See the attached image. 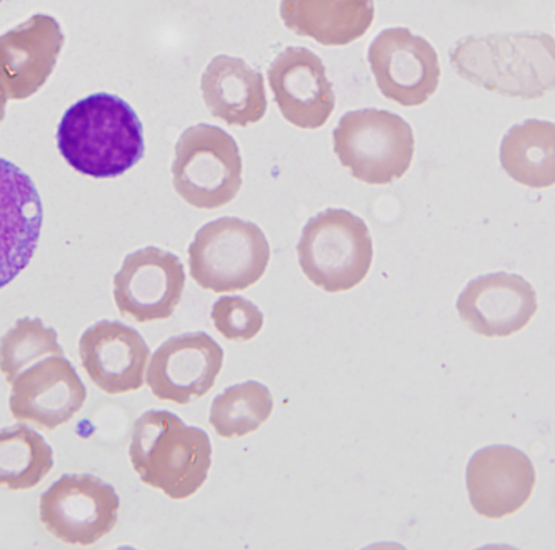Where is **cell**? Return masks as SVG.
<instances>
[{"mask_svg":"<svg viewBox=\"0 0 555 550\" xmlns=\"http://www.w3.org/2000/svg\"><path fill=\"white\" fill-rule=\"evenodd\" d=\"M52 468V449L37 432L23 424L0 429V487L30 489Z\"/></svg>","mask_w":555,"mask_h":550,"instance_id":"obj_21","label":"cell"},{"mask_svg":"<svg viewBox=\"0 0 555 550\" xmlns=\"http://www.w3.org/2000/svg\"><path fill=\"white\" fill-rule=\"evenodd\" d=\"M150 355L139 332L119 321H99L79 340L85 371L101 391L109 395L139 389Z\"/></svg>","mask_w":555,"mask_h":550,"instance_id":"obj_17","label":"cell"},{"mask_svg":"<svg viewBox=\"0 0 555 550\" xmlns=\"http://www.w3.org/2000/svg\"><path fill=\"white\" fill-rule=\"evenodd\" d=\"M201 90L210 114L229 126L246 127L266 114L263 77L243 59L214 57L202 75Z\"/></svg>","mask_w":555,"mask_h":550,"instance_id":"obj_18","label":"cell"},{"mask_svg":"<svg viewBox=\"0 0 555 550\" xmlns=\"http://www.w3.org/2000/svg\"><path fill=\"white\" fill-rule=\"evenodd\" d=\"M56 144L70 167L98 179L122 175L144 153L142 124L134 110L107 92L92 93L65 111Z\"/></svg>","mask_w":555,"mask_h":550,"instance_id":"obj_1","label":"cell"},{"mask_svg":"<svg viewBox=\"0 0 555 550\" xmlns=\"http://www.w3.org/2000/svg\"><path fill=\"white\" fill-rule=\"evenodd\" d=\"M222 362L223 350L208 334H181L154 353L146 383L158 399L185 405L212 388Z\"/></svg>","mask_w":555,"mask_h":550,"instance_id":"obj_12","label":"cell"},{"mask_svg":"<svg viewBox=\"0 0 555 550\" xmlns=\"http://www.w3.org/2000/svg\"><path fill=\"white\" fill-rule=\"evenodd\" d=\"M367 59L380 92L402 106L422 105L438 88L440 66L435 49L406 28L380 31Z\"/></svg>","mask_w":555,"mask_h":550,"instance_id":"obj_9","label":"cell"},{"mask_svg":"<svg viewBox=\"0 0 555 550\" xmlns=\"http://www.w3.org/2000/svg\"><path fill=\"white\" fill-rule=\"evenodd\" d=\"M500 162L518 183L543 189L555 182V126L528 119L513 126L500 148Z\"/></svg>","mask_w":555,"mask_h":550,"instance_id":"obj_20","label":"cell"},{"mask_svg":"<svg viewBox=\"0 0 555 550\" xmlns=\"http://www.w3.org/2000/svg\"><path fill=\"white\" fill-rule=\"evenodd\" d=\"M296 248L305 276L328 293L353 289L373 260L366 225L345 209L328 208L310 218Z\"/></svg>","mask_w":555,"mask_h":550,"instance_id":"obj_4","label":"cell"},{"mask_svg":"<svg viewBox=\"0 0 555 550\" xmlns=\"http://www.w3.org/2000/svg\"><path fill=\"white\" fill-rule=\"evenodd\" d=\"M555 48L543 33L468 36L450 51V63L466 81L511 98L532 100L553 90Z\"/></svg>","mask_w":555,"mask_h":550,"instance_id":"obj_2","label":"cell"},{"mask_svg":"<svg viewBox=\"0 0 555 550\" xmlns=\"http://www.w3.org/2000/svg\"><path fill=\"white\" fill-rule=\"evenodd\" d=\"M171 166L176 192L191 206L216 209L230 203L242 187V158L223 129L198 124L183 131Z\"/></svg>","mask_w":555,"mask_h":550,"instance_id":"obj_7","label":"cell"},{"mask_svg":"<svg viewBox=\"0 0 555 550\" xmlns=\"http://www.w3.org/2000/svg\"><path fill=\"white\" fill-rule=\"evenodd\" d=\"M184 283L179 257L147 246L124 259L114 277V299L122 316L140 323L165 320L180 303Z\"/></svg>","mask_w":555,"mask_h":550,"instance_id":"obj_10","label":"cell"},{"mask_svg":"<svg viewBox=\"0 0 555 550\" xmlns=\"http://www.w3.org/2000/svg\"><path fill=\"white\" fill-rule=\"evenodd\" d=\"M1 1V0H0Z\"/></svg>","mask_w":555,"mask_h":550,"instance_id":"obj_25","label":"cell"},{"mask_svg":"<svg viewBox=\"0 0 555 550\" xmlns=\"http://www.w3.org/2000/svg\"><path fill=\"white\" fill-rule=\"evenodd\" d=\"M474 510L488 519H502L520 510L535 485V471L522 451L493 445L477 451L466 471Z\"/></svg>","mask_w":555,"mask_h":550,"instance_id":"obj_14","label":"cell"},{"mask_svg":"<svg viewBox=\"0 0 555 550\" xmlns=\"http://www.w3.org/2000/svg\"><path fill=\"white\" fill-rule=\"evenodd\" d=\"M43 210L31 178L0 157V289L29 264L40 238Z\"/></svg>","mask_w":555,"mask_h":550,"instance_id":"obj_15","label":"cell"},{"mask_svg":"<svg viewBox=\"0 0 555 550\" xmlns=\"http://www.w3.org/2000/svg\"><path fill=\"white\" fill-rule=\"evenodd\" d=\"M334 152L351 176L369 184H388L410 168L411 126L399 115L365 108L346 113L333 130Z\"/></svg>","mask_w":555,"mask_h":550,"instance_id":"obj_6","label":"cell"},{"mask_svg":"<svg viewBox=\"0 0 555 550\" xmlns=\"http://www.w3.org/2000/svg\"><path fill=\"white\" fill-rule=\"evenodd\" d=\"M267 75L274 101L288 123L317 129L327 121L335 95L317 54L302 47H288L273 60Z\"/></svg>","mask_w":555,"mask_h":550,"instance_id":"obj_13","label":"cell"},{"mask_svg":"<svg viewBox=\"0 0 555 550\" xmlns=\"http://www.w3.org/2000/svg\"><path fill=\"white\" fill-rule=\"evenodd\" d=\"M285 26L323 46H346L362 37L374 18L373 0H282Z\"/></svg>","mask_w":555,"mask_h":550,"instance_id":"obj_19","label":"cell"},{"mask_svg":"<svg viewBox=\"0 0 555 550\" xmlns=\"http://www.w3.org/2000/svg\"><path fill=\"white\" fill-rule=\"evenodd\" d=\"M272 409L273 398L268 387L247 381L225 388L215 398L209 423L221 437H242L258 430Z\"/></svg>","mask_w":555,"mask_h":550,"instance_id":"obj_22","label":"cell"},{"mask_svg":"<svg viewBox=\"0 0 555 550\" xmlns=\"http://www.w3.org/2000/svg\"><path fill=\"white\" fill-rule=\"evenodd\" d=\"M192 279L215 293L245 290L263 276L270 246L261 229L236 217L203 226L189 250Z\"/></svg>","mask_w":555,"mask_h":550,"instance_id":"obj_5","label":"cell"},{"mask_svg":"<svg viewBox=\"0 0 555 550\" xmlns=\"http://www.w3.org/2000/svg\"><path fill=\"white\" fill-rule=\"evenodd\" d=\"M46 356H64L57 334L40 319L23 318L0 340V371L11 383L25 368Z\"/></svg>","mask_w":555,"mask_h":550,"instance_id":"obj_23","label":"cell"},{"mask_svg":"<svg viewBox=\"0 0 555 550\" xmlns=\"http://www.w3.org/2000/svg\"><path fill=\"white\" fill-rule=\"evenodd\" d=\"M118 510L111 485L89 474H66L42 494L39 516L55 538L90 546L114 528Z\"/></svg>","mask_w":555,"mask_h":550,"instance_id":"obj_8","label":"cell"},{"mask_svg":"<svg viewBox=\"0 0 555 550\" xmlns=\"http://www.w3.org/2000/svg\"><path fill=\"white\" fill-rule=\"evenodd\" d=\"M9 407L14 419L47 430L68 422L83 406L87 389L64 356H49L12 382Z\"/></svg>","mask_w":555,"mask_h":550,"instance_id":"obj_11","label":"cell"},{"mask_svg":"<svg viewBox=\"0 0 555 550\" xmlns=\"http://www.w3.org/2000/svg\"><path fill=\"white\" fill-rule=\"evenodd\" d=\"M211 319L217 331L229 341H249L263 325V315L242 296H224L212 306Z\"/></svg>","mask_w":555,"mask_h":550,"instance_id":"obj_24","label":"cell"},{"mask_svg":"<svg viewBox=\"0 0 555 550\" xmlns=\"http://www.w3.org/2000/svg\"><path fill=\"white\" fill-rule=\"evenodd\" d=\"M207 433L166 410H150L134 423L129 457L140 479L175 500L194 495L211 465Z\"/></svg>","mask_w":555,"mask_h":550,"instance_id":"obj_3","label":"cell"},{"mask_svg":"<svg viewBox=\"0 0 555 550\" xmlns=\"http://www.w3.org/2000/svg\"><path fill=\"white\" fill-rule=\"evenodd\" d=\"M456 309L475 333L506 337L529 323L538 302L535 291L525 279L496 272L472 280L460 294Z\"/></svg>","mask_w":555,"mask_h":550,"instance_id":"obj_16","label":"cell"}]
</instances>
